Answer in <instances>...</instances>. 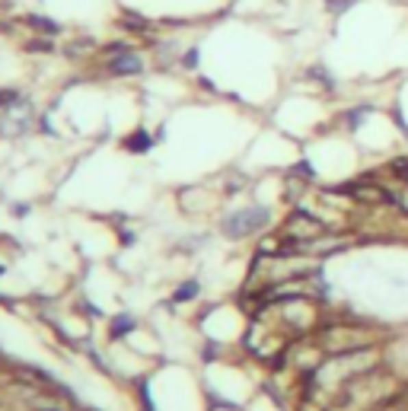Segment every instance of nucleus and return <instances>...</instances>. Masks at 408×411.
Instances as JSON below:
<instances>
[{
    "label": "nucleus",
    "instance_id": "nucleus-1",
    "mask_svg": "<svg viewBox=\"0 0 408 411\" xmlns=\"http://www.w3.org/2000/svg\"><path fill=\"white\" fill-rule=\"evenodd\" d=\"M265 227H271L268 208H242L220 220V229L227 239H249V236H255V233H262Z\"/></svg>",
    "mask_w": 408,
    "mask_h": 411
},
{
    "label": "nucleus",
    "instance_id": "nucleus-10",
    "mask_svg": "<svg viewBox=\"0 0 408 411\" xmlns=\"http://www.w3.org/2000/svg\"><path fill=\"white\" fill-rule=\"evenodd\" d=\"M182 67H188V71H195V67H198V48H188L186 55H182Z\"/></svg>",
    "mask_w": 408,
    "mask_h": 411
},
{
    "label": "nucleus",
    "instance_id": "nucleus-12",
    "mask_svg": "<svg viewBox=\"0 0 408 411\" xmlns=\"http://www.w3.org/2000/svg\"><path fill=\"white\" fill-rule=\"evenodd\" d=\"M3 271H7V268H3V265H0V274H3Z\"/></svg>",
    "mask_w": 408,
    "mask_h": 411
},
{
    "label": "nucleus",
    "instance_id": "nucleus-3",
    "mask_svg": "<svg viewBox=\"0 0 408 411\" xmlns=\"http://www.w3.org/2000/svg\"><path fill=\"white\" fill-rule=\"evenodd\" d=\"M153 144H157V137L150 134L147 128H138L134 134L125 137V150H128V153H147Z\"/></svg>",
    "mask_w": 408,
    "mask_h": 411
},
{
    "label": "nucleus",
    "instance_id": "nucleus-5",
    "mask_svg": "<svg viewBox=\"0 0 408 411\" xmlns=\"http://www.w3.org/2000/svg\"><path fill=\"white\" fill-rule=\"evenodd\" d=\"M26 26H32L36 32H42V36H48V38L61 32V26H58L55 19H48V16H36V13H29V16H26Z\"/></svg>",
    "mask_w": 408,
    "mask_h": 411
},
{
    "label": "nucleus",
    "instance_id": "nucleus-11",
    "mask_svg": "<svg viewBox=\"0 0 408 411\" xmlns=\"http://www.w3.org/2000/svg\"><path fill=\"white\" fill-rule=\"evenodd\" d=\"M392 173H399L402 179L408 182V163H396V166H392Z\"/></svg>",
    "mask_w": 408,
    "mask_h": 411
},
{
    "label": "nucleus",
    "instance_id": "nucleus-6",
    "mask_svg": "<svg viewBox=\"0 0 408 411\" xmlns=\"http://www.w3.org/2000/svg\"><path fill=\"white\" fill-rule=\"evenodd\" d=\"M198 293H201V284L198 281H182L176 287V293H173V303H192L198 300Z\"/></svg>",
    "mask_w": 408,
    "mask_h": 411
},
{
    "label": "nucleus",
    "instance_id": "nucleus-7",
    "mask_svg": "<svg viewBox=\"0 0 408 411\" xmlns=\"http://www.w3.org/2000/svg\"><path fill=\"white\" fill-rule=\"evenodd\" d=\"M118 26L128 29V32H138V36H140V32H150V23H147V19H144V16H134V13H125V16L118 19Z\"/></svg>",
    "mask_w": 408,
    "mask_h": 411
},
{
    "label": "nucleus",
    "instance_id": "nucleus-2",
    "mask_svg": "<svg viewBox=\"0 0 408 411\" xmlns=\"http://www.w3.org/2000/svg\"><path fill=\"white\" fill-rule=\"evenodd\" d=\"M144 71V58L138 51H125V55H115V58H105V73L112 77H138Z\"/></svg>",
    "mask_w": 408,
    "mask_h": 411
},
{
    "label": "nucleus",
    "instance_id": "nucleus-9",
    "mask_svg": "<svg viewBox=\"0 0 408 411\" xmlns=\"http://www.w3.org/2000/svg\"><path fill=\"white\" fill-rule=\"evenodd\" d=\"M16 102H19V92L16 90H3V92H0V112H10Z\"/></svg>",
    "mask_w": 408,
    "mask_h": 411
},
{
    "label": "nucleus",
    "instance_id": "nucleus-4",
    "mask_svg": "<svg viewBox=\"0 0 408 411\" xmlns=\"http://www.w3.org/2000/svg\"><path fill=\"white\" fill-rule=\"evenodd\" d=\"M134 325H138V319H134V316H128V312H118V316H112V322H109V338L118 341L121 335L134 332Z\"/></svg>",
    "mask_w": 408,
    "mask_h": 411
},
{
    "label": "nucleus",
    "instance_id": "nucleus-8",
    "mask_svg": "<svg viewBox=\"0 0 408 411\" xmlns=\"http://www.w3.org/2000/svg\"><path fill=\"white\" fill-rule=\"evenodd\" d=\"M26 51H45V55H51V51H55V42H51V38H32L26 45Z\"/></svg>",
    "mask_w": 408,
    "mask_h": 411
}]
</instances>
